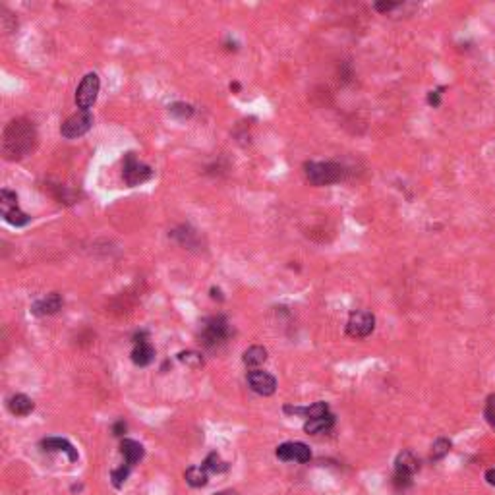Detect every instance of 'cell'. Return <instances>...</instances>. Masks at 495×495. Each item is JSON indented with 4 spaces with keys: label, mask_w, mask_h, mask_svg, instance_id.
Segmentation results:
<instances>
[{
    "label": "cell",
    "mask_w": 495,
    "mask_h": 495,
    "mask_svg": "<svg viewBox=\"0 0 495 495\" xmlns=\"http://www.w3.org/2000/svg\"><path fill=\"white\" fill-rule=\"evenodd\" d=\"M374 329H376V317L371 312H366V310L352 312L349 321H346V335L352 339H366L374 333Z\"/></svg>",
    "instance_id": "4"
},
{
    "label": "cell",
    "mask_w": 495,
    "mask_h": 495,
    "mask_svg": "<svg viewBox=\"0 0 495 495\" xmlns=\"http://www.w3.org/2000/svg\"><path fill=\"white\" fill-rule=\"evenodd\" d=\"M228 337V324H226L225 317H211L205 327H203V333H201V339H203V344L208 346H217L221 342L225 341Z\"/></svg>",
    "instance_id": "9"
},
{
    "label": "cell",
    "mask_w": 495,
    "mask_h": 495,
    "mask_svg": "<svg viewBox=\"0 0 495 495\" xmlns=\"http://www.w3.org/2000/svg\"><path fill=\"white\" fill-rule=\"evenodd\" d=\"M151 174H153L151 167H147V165H144V162L137 161L134 153L126 155L122 176H124V182H126L128 186H140V184H144V182L149 181Z\"/></svg>",
    "instance_id": "7"
},
{
    "label": "cell",
    "mask_w": 495,
    "mask_h": 495,
    "mask_svg": "<svg viewBox=\"0 0 495 495\" xmlns=\"http://www.w3.org/2000/svg\"><path fill=\"white\" fill-rule=\"evenodd\" d=\"M242 360L250 369H258L261 364H265V360H267V351L263 346H250L248 351L244 352Z\"/></svg>",
    "instance_id": "18"
},
{
    "label": "cell",
    "mask_w": 495,
    "mask_h": 495,
    "mask_svg": "<svg viewBox=\"0 0 495 495\" xmlns=\"http://www.w3.org/2000/svg\"><path fill=\"white\" fill-rule=\"evenodd\" d=\"M451 451V442L449 439H445V437H439V439H435L432 445V455H430V459L432 460H442L443 457H447Z\"/></svg>",
    "instance_id": "21"
},
{
    "label": "cell",
    "mask_w": 495,
    "mask_h": 495,
    "mask_svg": "<svg viewBox=\"0 0 495 495\" xmlns=\"http://www.w3.org/2000/svg\"><path fill=\"white\" fill-rule=\"evenodd\" d=\"M184 478L192 487H203L208 484L209 480V472L205 470V467H190L186 472H184Z\"/></svg>",
    "instance_id": "19"
},
{
    "label": "cell",
    "mask_w": 495,
    "mask_h": 495,
    "mask_svg": "<svg viewBox=\"0 0 495 495\" xmlns=\"http://www.w3.org/2000/svg\"><path fill=\"white\" fill-rule=\"evenodd\" d=\"M217 495H236V492H233V489H226V492H221V494Z\"/></svg>",
    "instance_id": "32"
},
{
    "label": "cell",
    "mask_w": 495,
    "mask_h": 495,
    "mask_svg": "<svg viewBox=\"0 0 495 495\" xmlns=\"http://www.w3.org/2000/svg\"><path fill=\"white\" fill-rule=\"evenodd\" d=\"M178 360H181L182 364H186L188 368H194V369L203 366V356H201L199 352H194V351L181 352V354H178Z\"/></svg>",
    "instance_id": "23"
},
{
    "label": "cell",
    "mask_w": 495,
    "mask_h": 495,
    "mask_svg": "<svg viewBox=\"0 0 495 495\" xmlns=\"http://www.w3.org/2000/svg\"><path fill=\"white\" fill-rule=\"evenodd\" d=\"M130 467L128 464H122L120 469H117V470H112V486L115 487H120L124 486V482H126V478H128V474H130Z\"/></svg>",
    "instance_id": "25"
},
{
    "label": "cell",
    "mask_w": 495,
    "mask_h": 495,
    "mask_svg": "<svg viewBox=\"0 0 495 495\" xmlns=\"http://www.w3.org/2000/svg\"><path fill=\"white\" fill-rule=\"evenodd\" d=\"M33 408H35V403L27 395H22V393H19V395H14L8 398V410L12 414L27 416L33 412Z\"/></svg>",
    "instance_id": "16"
},
{
    "label": "cell",
    "mask_w": 495,
    "mask_h": 495,
    "mask_svg": "<svg viewBox=\"0 0 495 495\" xmlns=\"http://www.w3.org/2000/svg\"><path fill=\"white\" fill-rule=\"evenodd\" d=\"M398 6V2H376L374 4V8L378 10V12H389V10H393Z\"/></svg>",
    "instance_id": "29"
},
{
    "label": "cell",
    "mask_w": 495,
    "mask_h": 495,
    "mask_svg": "<svg viewBox=\"0 0 495 495\" xmlns=\"http://www.w3.org/2000/svg\"><path fill=\"white\" fill-rule=\"evenodd\" d=\"M35 140V128L29 120H26V118L12 120L4 130V142H2L6 159L16 161V159L29 155V151H33Z\"/></svg>",
    "instance_id": "1"
},
{
    "label": "cell",
    "mask_w": 495,
    "mask_h": 495,
    "mask_svg": "<svg viewBox=\"0 0 495 495\" xmlns=\"http://www.w3.org/2000/svg\"><path fill=\"white\" fill-rule=\"evenodd\" d=\"M171 115L181 118H188L194 115V108L190 107V105H186V103H174V105L171 107Z\"/></svg>",
    "instance_id": "26"
},
{
    "label": "cell",
    "mask_w": 495,
    "mask_h": 495,
    "mask_svg": "<svg viewBox=\"0 0 495 495\" xmlns=\"http://www.w3.org/2000/svg\"><path fill=\"white\" fill-rule=\"evenodd\" d=\"M304 172H306L308 182L314 184V186L337 184V182L344 181V176H346L344 167L333 161H310L304 165Z\"/></svg>",
    "instance_id": "2"
},
{
    "label": "cell",
    "mask_w": 495,
    "mask_h": 495,
    "mask_svg": "<svg viewBox=\"0 0 495 495\" xmlns=\"http://www.w3.org/2000/svg\"><path fill=\"white\" fill-rule=\"evenodd\" d=\"M124 432H126V423L122 422V420L115 423V428H112V433H115V435H122Z\"/></svg>",
    "instance_id": "30"
},
{
    "label": "cell",
    "mask_w": 495,
    "mask_h": 495,
    "mask_svg": "<svg viewBox=\"0 0 495 495\" xmlns=\"http://www.w3.org/2000/svg\"><path fill=\"white\" fill-rule=\"evenodd\" d=\"M248 383L253 393L261 396H271L277 391V379L273 378L269 371H263V369H252L248 374Z\"/></svg>",
    "instance_id": "10"
},
{
    "label": "cell",
    "mask_w": 495,
    "mask_h": 495,
    "mask_svg": "<svg viewBox=\"0 0 495 495\" xmlns=\"http://www.w3.org/2000/svg\"><path fill=\"white\" fill-rule=\"evenodd\" d=\"M16 208H18V196L14 192H10V190H2L0 192V209H2V213Z\"/></svg>",
    "instance_id": "24"
},
{
    "label": "cell",
    "mask_w": 495,
    "mask_h": 495,
    "mask_svg": "<svg viewBox=\"0 0 495 495\" xmlns=\"http://www.w3.org/2000/svg\"><path fill=\"white\" fill-rule=\"evenodd\" d=\"M155 358V351L153 346L149 344L147 341H135L134 351H132V362L135 366H149Z\"/></svg>",
    "instance_id": "14"
},
{
    "label": "cell",
    "mask_w": 495,
    "mask_h": 495,
    "mask_svg": "<svg viewBox=\"0 0 495 495\" xmlns=\"http://www.w3.org/2000/svg\"><path fill=\"white\" fill-rule=\"evenodd\" d=\"M99 87V76L93 72L85 74L81 83L78 85V90H76V105H78L81 110H90V108L95 105V101H97Z\"/></svg>",
    "instance_id": "5"
},
{
    "label": "cell",
    "mask_w": 495,
    "mask_h": 495,
    "mask_svg": "<svg viewBox=\"0 0 495 495\" xmlns=\"http://www.w3.org/2000/svg\"><path fill=\"white\" fill-rule=\"evenodd\" d=\"M486 482L489 486H495V469L487 470L486 472Z\"/></svg>",
    "instance_id": "31"
},
{
    "label": "cell",
    "mask_w": 495,
    "mask_h": 495,
    "mask_svg": "<svg viewBox=\"0 0 495 495\" xmlns=\"http://www.w3.org/2000/svg\"><path fill=\"white\" fill-rule=\"evenodd\" d=\"M41 447L45 451H60V453H66L68 459L76 462L78 460V451L74 449V445L68 439H62V437H49V439H43Z\"/></svg>",
    "instance_id": "15"
},
{
    "label": "cell",
    "mask_w": 495,
    "mask_h": 495,
    "mask_svg": "<svg viewBox=\"0 0 495 495\" xmlns=\"http://www.w3.org/2000/svg\"><path fill=\"white\" fill-rule=\"evenodd\" d=\"M442 91H443V87H439V90H435V91H430V95H428V103H430L432 107H439V105H442Z\"/></svg>",
    "instance_id": "28"
},
{
    "label": "cell",
    "mask_w": 495,
    "mask_h": 495,
    "mask_svg": "<svg viewBox=\"0 0 495 495\" xmlns=\"http://www.w3.org/2000/svg\"><path fill=\"white\" fill-rule=\"evenodd\" d=\"M2 217H4V221H6V223L12 226H24V225H27L29 221H31V217L26 215V213H24V211H22L19 208L10 209V211H4V213H2Z\"/></svg>",
    "instance_id": "20"
},
{
    "label": "cell",
    "mask_w": 495,
    "mask_h": 495,
    "mask_svg": "<svg viewBox=\"0 0 495 495\" xmlns=\"http://www.w3.org/2000/svg\"><path fill=\"white\" fill-rule=\"evenodd\" d=\"M91 126H93V115H91L90 110H80V112L72 115L60 126V134L66 140H76V137L87 134Z\"/></svg>",
    "instance_id": "6"
},
{
    "label": "cell",
    "mask_w": 495,
    "mask_h": 495,
    "mask_svg": "<svg viewBox=\"0 0 495 495\" xmlns=\"http://www.w3.org/2000/svg\"><path fill=\"white\" fill-rule=\"evenodd\" d=\"M484 416H486L487 423L495 430V395L487 396L486 408H484Z\"/></svg>",
    "instance_id": "27"
},
{
    "label": "cell",
    "mask_w": 495,
    "mask_h": 495,
    "mask_svg": "<svg viewBox=\"0 0 495 495\" xmlns=\"http://www.w3.org/2000/svg\"><path fill=\"white\" fill-rule=\"evenodd\" d=\"M277 459L285 460V462H300V464H306L312 459V451L308 447L306 443L300 442H287L277 447L275 451Z\"/></svg>",
    "instance_id": "8"
},
{
    "label": "cell",
    "mask_w": 495,
    "mask_h": 495,
    "mask_svg": "<svg viewBox=\"0 0 495 495\" xmlns=\"http://www.w3.org/2000/svg\"><path fill=\"white\" fill-rule=\"evenodd\" d=\"M333 426H335V416L327 414V416H321V418L306 420V423H304V432L312 433V435H317V433L329 432Z\"/></svg>",
    "instance_id": "17"
},
{
    "label": "cell",
    "mask_w": 495,
    "mask_h": 495,
    "mask_svg": "<svg viewBox=\"0 0 495 495\" xmlns=\"http://www.w3.org/2000/svg\"><path fill=\"white\" fill-rule=\"evenodd\" d=\"M285 412L292 416H304L306 420H312V418H321V416L331 414L329 412V405L319 401V403H314L310 406H285Z\"/></svg>",
    "instance_id": "11"
},
{
    "label": "cell",
    "mask_w": 495,
    "mask_h": 495,
    "mask_svg": "<svg viewBox=\"0 0 495 495\" xmlns=\"http://www.w3.org/2000/svg\"><path fill=\"white\" fill-rule=\"evenodd\" d=\"M120 453L122 457L126 460V464L132 469L134 464H137L140 460L144 459V445L142 443L134 442V439H122L120 443Z\"/></svg>",
    "instance_id": "13"
},
{
    "label": "cell",
    "mask_w": 495,
    "mask_h": 495,
    "mask_svg": "<svg viewBox=\"0 0 495 495\" xmlns=\"http://www.w3.org/2000/svg\"><path fill=\"white\" fill-rule=\"evenodd\" d=\"M62 308V298L58 292H51L47 296L39 298L35 304L31 306V312L35 315H53Z\"/></svg>",
    "instance_id": "12"
},
{
    "label": "cell",
    "mask_w": 495,
    "mask_h": 495,
    "mask_svg": "<svg viewBox=\"0 0 495 495\" xmlns=\"http://www.w3.org/2000/svg\"><path fill=\"white\" fill-rule=\"evenodd\" d=\"M420 470V460L416 459V455L412 451H403L398 453V457L395 460V478L393 484L396 487H408L412 484V476Z\"/></svg>",
    "instance_id": "3"
},
{
    "label": "cell",
    "mask_w": 495,
    "mask_h": 495,
    "mask_svg": "<svg viewBox=\"0 0 495 495\" xmlns=\"http://www.w3.org/2000/svg\"><path fill=\"white\" fill-rule=\"evenodd\" d=\"M203 467H205V470L208 472H213V474H221V472H225L228 467H226V462L217 453H211L208 459H205V462H203Z\"/></svg>",
    "instance_id": "22"
}]
</instances>
